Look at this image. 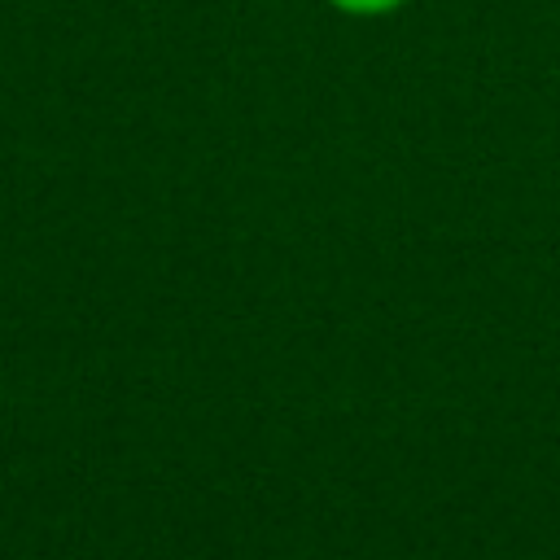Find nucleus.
I'll return each mask as SVG.
<instances>
[{"label": "nucleus", "mask_w": 560, "mask_h": 560, "mask_svg": "<svg viewBox=\"0 0 560 560\" xmlns=\"http://www.w3.org/2000/svg\"><path fill=\"white\" fill-rule=\"evenodd\" d=\"M337 13H350V18H385L394 9H402L407 0H328Z\"/></svg>", "instance_id": "obj_1"}]
</instances>
